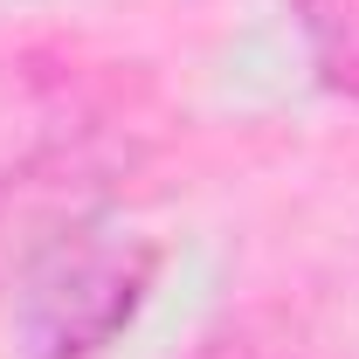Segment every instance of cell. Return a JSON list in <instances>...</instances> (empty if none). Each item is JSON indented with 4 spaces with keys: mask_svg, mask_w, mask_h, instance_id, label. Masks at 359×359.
<instances>
[{
    "mask_svg": "<svg viewBox=\"0 0 359 359\" xmlns=\"http://www.w3.org/2000/svg\"><path fill=\"white\" fill-rule=\"evenodd\" d=\"M159 276V249L111 228L104 215L69 228L42 263L14 283V346L21 359H97L138 318Z\"/></svg>",
    "mask_w": 359,
    "mask_h": 359,
    "instance_id": "obj_1",
    "label": "cell"
},
{
    "mask_svg": "<svg viewBox=\"0 0 359 359\" xmlns=\"http://www.w3.org/2000/svg\"><path fill=\"white\" fill-rule=\"evenodd\" d=\"M111 194H118V152L90 138H55L0 166V290H14L69 228L97 222Z\"/></svg>",
    "mask_w": 359,
    "mask_h": 359,
    "instance_id": "obj_2",
    "label": "cell"
},
{
    "mask_svg": "<svg viewBox=\"0 0 359 359\" xmlns=\"http://www.w3.org/2000/svg\"><path fill=\"white\" fill-rule=\"evenodd\" d=\"M311 62L332 90L359 97V0H297Z\"/></svg>",
    "mask_w": 359,
    "mask_h": 359,
    "instance_id": "obj_3",
    "label": "cell"
}]
</instances>
